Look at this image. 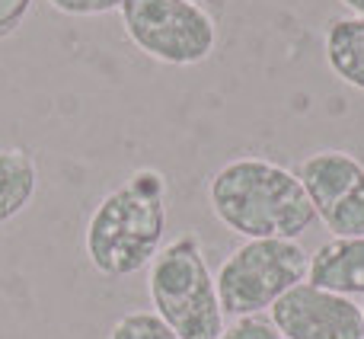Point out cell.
Segmentation results:
<instances>
[{"label": "cell", "mask_w": 364, "mask_h": 339, "mask_svg": "<svg viewBox=\"0 0 364 339\" xmlns=\"http://www.w3.org/2000/svg\"><path fill=\"white\" fill-rule=\"evenodd\" d=\"M29 10H32V0H0V42L10 38L23 26Z\"/></svg>", "instance_id": "cell-14"}, {"label": "cell", "mask_w": 364, "mask_h": 339, "mask_svg": "<svg viewBox=\"0 0 364 339\" xmlns=\"http://www.w3.org/2000/svg\"><path fill=\"white\" fill-rule=\"evenodd\" d=\"M211 212L230 234L246 240H297L316 212L294 170L265 157H233L208 179Z\"/></svg>", "instance_id": "cell-1"}, {"label": "cell", "mask_w": 364, "mask_h": 339, "mask_svg": "<svg viewBox=\"0 0 364 339\" xmlns=\"http://www.w3.org/2000/svg\"><path fill=\"white\" fill-rule=\"evenodd\" d=\"M147 291H151L154 314L179 339H218L224 333L218 285L195 234L170 240L154 256Z\"/></svg>", "instance_id": "cell-3"}, {"label": "cell", "mask_w": 364, "mask_h": 339, "mask_svg": "<svg viewBox=\"0 0 364 339\" xmlns=\"http://www.w3.org/2000/svg\"><path fill=\"white\" fill-rule=\"evenodd\" d=\"M125 36L147 58L170 68H192L211 58L218 23L188 0H125L119 6Z\"/></svg>", "instance_id": "cell-5"}, {"label": "cell", "mask_w": 364, "mask_h": 339, "mask_svg": "<svg viewBox=\"0 0 364 339\" xmlns=\"http://www.w3.org/2000/svg\"><path fill=\"white\" fill-rule=\"evenodd\" d=\"M109 339H179L154 311H128L119 317Z\"/></svg>", "instance_id": "cell-11"}, {"label": "cell", "mask_w": 364, "mask_h": 339, "mask_svg": "<svg viewBox=\"0 0 364 339\" xmlns=\"http://www.w3.org/2000/svg\"><path fill=\"white\" fill-rule=\"evenodd\" d=\"M316 218L336 237H364V164L346 151H316L297 164Z\"/></svg>", "instance_id": "cell-6"}, {"label": "cell", "mask_w": 364, "mask_h": 339, "mask_svg": "<svg viewBox=\"0 0 364 339\" xmlns=\"http://www.w3.org/2000/svg\"><path fill=\"white\" fill-rule=\"evenodd\" d=\"M282 339H364V314L346 295L301 282L269 308Z\"/></svg>", "instance_id": "cell-7"}, {"label": "cell", "mask_w": 364, "mask_h": 339, "mask_svg": "<svg viewBox=\"0 0 364 339\" xmlns=\"http://www.w3.org/2000/svg\"><path fill=\"white\" fill-rule=\"evenodd\" d=\"M188 4H198V6H205V4H214V0H188Z\"/></svg>", "instance_id": "cell-16"}, {"label": "cell", "mask_w": 364, "mask_h": 339, "mask_svg": "<svg viewBox=\"0 0 364 339\" xmlns=\"http://www.w3.org/2000/svg\"><path fill=\"white\" fill-rule=\"evenodd\" d=\"M38 189V167L23 147L0 151V224L13 221L29 208Z\"/></svg>", "instance_id": "cell-10"}, {"label": "cell", "mask_w": 364, "mask_h": 339, "mask_svg": "<svg viewBox=\"0 0 364 339\" xmlns=\"http://www.w3.org/2000/svg\"><path fill=\"white\" fill-rule=\"evenodd\" d=\"M323 51L329 71L364 93V19L333 16L323 32Z\"/></svg>", "instance_id": "cell-9"}, {"label": "cell", "mask_w": 364, "mask_h": 339, "mask_svg": "<svg viewBox=\"0 0 364 339\" xmlns=\"http://www.w3.org/2000/svg\"><path fill=\"white\" fill-rule=\"evenodd\" d=\"M307 282L333 295H364V237H333L310 256Z\"/></svg>", "instance_id": "cell-8"}, {"label": "cell", "mask_w": 364, "mask_h": 339, "mask_svg": "<svg viewBox=\"0 0 364 339\" xmlns=\"http://www.w3.org/2000/svg\"><path fill=\"white\" fill-rule=\"evenodd\" d=\"M346 10H352V16H358V19H364V0H339Z\"/></svg>", "instance_id": "cell-15"}, {"label": "cell", "mask_w": 364, "mask_h": 339, "mask_svg": "<svg viewBox=\"0 0 364 339\" xmlns=\"http://www.w3.org/2000/svg\"><path fill=\"white\" fill-rule=\"evenodd\" d=\"M310 253L297 240H246L220 263L214 285L224 317H256L307 278Z\"/></svg>", "instance_id": "cell-4"}, {"label": "cell", "mask_w": 364, "mask_h": 339, "mask_svg": "<svg viewBox=\"0 0 364 339\" xmlns=\"http://www.w3.org/2000/svg\"><path fill=\"white\" fill-rule=\"evenodd\" d=\"M361 314H364V308H361Z\"/></svg>", "instance_id": "cell-17"}, {"label": "cell", "mask_w": 364, "mask_h": 339, "mask_svg": "<svg viewBox=\"0 0 364 339\" xmlns=\"http://www.w3.org/2000/svg\"><path fill=\"white\" fill-rule=\"evenodd\" d=\"M218 339H282V333L275 330V323L269 317L256 314V317H240L230 327H224V333Z\"/></svg>", "instance_id": "cell-12"}, {"label": "cell", "mask_w": 364, "mask_h": 339, "mask_svg": "<svg viewBox=\"0 0 364 339\" xmlns=\"http://www.w3.org/2000/svg\"><path fill=\"white\" fill-rule=\"evenodd\" d=\"M125 0H48L51 10L64 13V16H102V13H112Z\"/></svg>", "instance_id": "cell-13"}, {"label": "cell", "mask_w": 364, "mask_h": 339, "mask_svg": "<svg viewBox=\"0 0 364 339\" xmlns=\"http://www.w3.org/2000/svg\"><path fill=\"white\" fill-rule=\"evenodd\" d=\"M166 237V179L144 167L112 189L87 221V256L96 272L125 278L154 263Z\"/></svg>", "instance_id": "cell-2"}]
</instances>
